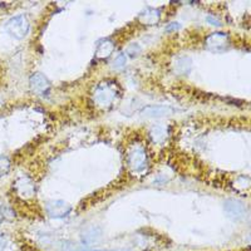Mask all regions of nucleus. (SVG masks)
Returning a JSON list of instances; mask_svg holds the SVG:
<instances>
[{"mask_svg":"<svg viewBox=\"0 0 251 251\" xmlns=\"http://www.w3.org/2000/svg\"><path fill=\"white\" fill-rule=\"evenodd\" d=\"M29 84H30L31 91L40 96H46L50 91V82L42 73H35L31 75L29 79Z\"/></svg>","mask_w":251,"mask_h":251,"instance_id":"nucleus-2","label":"nucleus"},{"mask_svg":"<svg viewBox=\"0 0 251 251\" xmlns=\"http://www.w3.org/2000/svg\"><path fill=\"white\" fill-rule=\"evenodd\" d=\"M96 100L100 104H108L113 100V98L116 97V93L112 91V88L109 87H106V88H98V91L96 92Z\"/></svg>","mask_w":251,"mask_h":251,"instance_id":"nucleus-7","label":"nucleus"},{"mask_svg":"<svg viewBox=\"0 0 251 251\" xmlns=\"http://www.w3.org/2000/svg\"><path fill=\"white\" fill-rule=\"evenodd\" d=\"M5 245H6L5 237H4L3 235H0V251H3L4 249H5Z\"/></svg>","mask_w":251,"mask_h":251,"instance_id":"nucleus-12","label":"nucleus"},{"mask_svg":"<svg viewBox=\"0 0 251 251\" xmlns=\"http://www.w3.org/2000/svg\"><path fill=\"white\" fill-rule=\"evenodd\" d=\"M228 37L224 33H215L206 39V46L212 51H223L227 48Z\"/></svg>","mask_w":251,"mask_h":251,"instance_id":"nucleus-4","label":"nucleus"},{"mask_svg":"<svg viewBox=\"0 0 251 251\" xmlns=\"http://www.w3.org/2000/svg\"><path fill=\"white\" fill-rule=\"evenodd\" d=\"M114 49V44L111 40H103L97 49V55L100 58H107L112 54Z\"/></svg>","mask_w":251,"mask_h":251,"instance_id":"nucleus-9","label":"nucleus"},{"mask_svg":"<svg viewBox=\"0 0 251 251\" xmlns=\"http://www.w3.org/2000/svg\"><path fill=\"white\" fill-rule=\"evenodd\" d=\"M224 210L227 214L228 217H231L232 220L240 221L243 220L246 215V208L243 202H240L237 200H227L224 203Z\"/></svg>","mask_w":251,"mask_h":251,"instance_id":"nucleus-3","label":"nucleus"},{"mask_svg":"<svg viewBox=\"0 0 251 251\" xmlns=\"http://www.w3.org/2000/svg\"><path fill=\"white\" fill-rule=\"evenodd\" d=\"M207 22H208V23H214L216 26H220L219 22H217L216 19H214V18H212V17H208L207 18Z\"/></svg>","mask_w":251,"mask_h":251,"instance_id":"nucleus-14","label":"nucleus"},{"mask_svg":"<svg viewBox=\"0 0 251 251\" xmlns=\"http://www.w3.org/2000/svg\"><path fill=\"white\" fill-rule=\"evenodd\" d=\"M47 210L51 217H66L71 212V206L63 201H50L47 205Z\"/></svg>","mask_w":251,"mask_h":251,"instance_id":"nucleus-5","label":"nucleus"},{"mask_svg":"<svg viewBox=\"0 0 251 251\" xmlns=\"http://www.w3.org/2000/svg\"><path fill=\"white\" fill-rule=\"evenodd\" d=\"M113 66H114V68H117V69L123 68V67L126 66V57H125V54H120V55H118V57L116 58V59H114Z\"/></svg>","mask_w":251,"mask_h":251,"instance_id":"nucleus-11","label":"nucleus"},{"mask_svg":"<svg viewBox=\"0 0 251 251\" xmlns=\"http://www.w3.org/2000/svg\"><path fill=\"white\" fill-rule=\"evenodd\" d=\"M180 28V25L177 23H172V24H169V26L166 28V30L167 31H171V30H175V29H178Z\"/></svg>","mask_w":251,"mask_h":251,"instance_id":"nucleus-13","label":"nucleus"},{"mask_svg":"<svg viewBox=\"0 0 251 251\" xmlns=\"http://www.w3.org/2000/svg\"><path fill=\"white\" fill-rule=\"evenodd\" d=\"M129 162H131L132 167L134 170H141L143 166L146 165V156L143 153V151L141 150H136V151L132 152L131 157H129Z\"/></svg>","mask_w":251,"mask_h":251,"instance_id":"nucleus-8","label":"nucleus"},{"mask_svg":"<svg viewBox=\"0 0 251 251\" xmlns=\"http://www.w3.org/2000/svg\"><path fill=\"white\" fill-rule=\"evenodd\" d=\"M5 30L12 37L17 38V39H22V38H24L28 34L29 22L24 15H17V17L10 18L6 22Z\"/></svg>","mask_w":251,"mask_h":251,"instance_id":"nucleus-1","label":"nucleus"},{"mask_svg":"<svg viewBox=\"0 0 251 251\" xmlns=\"http://www.w3.org/2000/svg\"><path fill=\"white\" fill-rule=\"evenodd\" d=\"M10 169V161L6 157H0V177L5 175Z\"/></svg>","mask_w":251,"mask_h":251,"instance_id":"nucleus-10","label":"nucleus"},{"mask_svg":"<svg viewBox=\"0 0 251 251\" xmlns=\"http://www.w3.org/2000/svg\"><path fill=\"white\" fill-rule=\"evenodd\" d=\"M174 112V109L166 106H149L143 108L141 113L147 117H165L170 116Z\"/></svg>","mask_w":251,"mask_h":251,"instance_id":"nucleus-6","label":"nucleus"}]
</instances>
